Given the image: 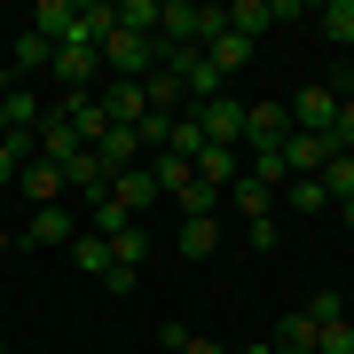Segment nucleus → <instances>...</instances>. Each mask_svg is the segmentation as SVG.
<instances>
[{
  "label": "nucleus",
  "mask_w": 354,
  "mask_h": 354,
  "mask_svg": "<svg viewBox=\"0 0 354 354\" xmlns=\"http://www.w3.org/2000/svg\"><path fill=\"white\" fill-rule=\"evenodd\" d=\"M283 111H291V134H330V127H339V87L315 79V87H299Z\"/></svg>",
  "instance_id": "obj_1"
},
{
  "label": "nucleus",
  "mask_w": 354,
  "mask_h": 354,
  "mask_svg": "<svg viewBox=\"0 0 354 354\" xmlns=\"http://www.w3.org/2000/svg\"><path fill=\"white\" fill-rule=\"evenodd\" d=\"M102 71H118V79H150V71H158V39L111 24V39H102Z\"/></svg>",
  "instance_id": "obj_2"
},
{
  "label": "nucleus",
  "mask_w": 354,
  "mask_h": 354,
  "mask_svg": "<svg viewBox=\"0 0 354 354\" xmlns=\"http://www.w3.org/2000/svg\"><path fill=\"white\" fill-rule=\"evenodd\" d=\"M48 79H55L64 95H102V48H55Z\"/></svg>",
  "instance_id": "obj_3"
},
{
  "label": "nucleus",
  "mask_w": 354,
  "mask_h": 354,
  "mask_svg": "<svg viewBox=\"0 0 354 354\" xmlns=\"http://www.w3.org/2000/svg\"><path fill=\"white\" fill-rule=\"evenodd\" d=\"M197 127L213 150H244V102L236 95H213V102H197Z\"/></svg>",
  "instance_id": "obj_4"
},
{
  "label": "nucleus",
  "mask_w": 354,
  "mask_h": 354,
  "mask_svg": "<svg viewBox=\"0 0 354 354\" xmlns=\"http://www.w3.org/2000/svg\"><path fill=\"white\" fill-rule=\"evenodd\" d=\"M283 142H291L283 102H244V150H283Z\"/></svg>",
  "instance_id": "obj_5"
},
{
  "label": "nucleus",
  "mask_w": 354,
  "mask_h": 354,
  "mask_svg": "<svg viewBox=\"0 0 354 354\" xmlns=\"http://www.w3.org/2000/svg\"><path fill=\"white\" fill-rule=\"evenodd\" d=\"M95 102H102V118H111V127H142V118H150V95H142V79H111Z\"/></svg>",
  "instance_id": "obj_6"
},
{
  "label": "nucleus",
  "mask_w": 354,
  "mask_h": 354,
  "mask_svg": "<svg viewBox=\"0 0 354 354\" xmlns=\"http://www.w3.org/2000/svg\"><path fill=\"white\" fill-rule=\"evenodd\" d=\"M330 158H339V142H330V134H291V142H283V165H291V181H315Z\"/></svg>",
  "instance_id": "obj_7"
},
{
  "label": "nucleus",
  "mask_w": 354,
  "mask_h": 354,
  "mask_svg": "<svg viewBox=\"0 0 354 354\" xmlns=\"http://www.w3.org/2000/svg\"><path fill=\"white\" fill-rule=\"evenodd\" d=\"M111 181H118V174H111L95 150H79V158L64 165V189H71V197H87V205H102V197H111Z\"/></svg>",
  "instance_id": "obj_8"
},
{
  "label": "nucleus",
  "mask_w": 354,
  "mask_h": 354,
  "mask_svg": "<svg viewBox=\"0 0 354 354\" xmlns=\"http://www.w3.org/2000/svg\"><path fill=\"white\" fill-rule=\"evenodd\" d=\"M79 236V221L64 213V205H39V213L24 221V244H39V252H55V244H71Z\"/></svg>",
  "instance_id": "obj_9"
},
{
  "label": "nucleus",
  "mask_w": 354,
  "mask_h": 354,
  "mask_svg": "<svg viewBox=\"0 0 354 354\" xmlns=\"http://www.w3.org/2000/svg\"><path fill=\"white\" fill-rule=\"evenodd\" d=\"M16 189L32 197V213H39V205H64V165H48V158H32L24 174H16Z\"/></svg>",
  "instance_id": "obj_10"
},
{
  "label": "nucleus",
  "mask_w": 354,
  "mask_h": 354,
  "mask_svg": "<svg viewBox=\"0 0 354 354\" xmlns=\"http://www.w3.org/2000/svg\"><path fill=\"white\" fill-rule=\"evenodd\" d=\"M79 150H87V142H79V134H71V118H55V111H48V118H39V158H48V165H71Z\"/></svg>",
  "instance_id": "obj_11"
},
{
  "label": "nucleus",
  "mask_w": 354,
  "mask_h": 354,
  "mask_svg": "<svg viewBox=\"0 0 354 354\" xmlns=\"http://www.w3.org/2000/svg\"><path fill=\"white\" fill-rule=\"evenodd\" d=\"M205 64H213L221 79H236L244 64H252V39H244V32H221V39H205Z\"/></svg>",
  "instance_id": "obj_12"
},
{
  "label": "nucleus",
  "mask_w": 354,
  "mask_h": 354,
  "mask_svg": "<svg viewBox=\"0 0 354 354\" xmlns=\"http://www.w3.org/2000/svg\"><path fill=\"white\" fill-rule=\"evenodd\" d=\"M71 24H79V0H39V8H32V32L55 39V48L71 39Z\"/></svg>",
  "instance_id": "obj_13"
},
{
  "label": "nucleus",
  "mask_w": 354,
  "mask_h": 354,
  "mask_svg": "<svg viewBox=\"0 0 354 354\" xmlns=\"http://www.w3.org/2000/svg\"><path fill=\"white\" fill-rule=\"evenodd\" d=\"M39 158V134H0V197L16 189V174Z\"/></svg>",
  "instance_id": "obj_14"
},
{
  "label": "nucleus",
  "mask_w": 354,
  "mask_h": 354,
  "mask_svg": "<svg viewBox=\"0 0 354 354\" xmlns=\"http://www.w3.org/2000/svg\"><path fill=\"white\" fill-rule=\"evenodd\" d=\"M102 244H111V268H118V276H142V260H150V236H142V221H134V228H118V236H102Z\"/></svg>",
  "instance_id": "obj_15"
},
{
  "label": "nucleus",
  "mask_w": 354,
  "mask_h": 354,
  "mask_svg": "<svg viewBox=\"0 0 354 354\" xmlns=\"http://www.w3.org/2000/svg\"><path fill=\"white\" fill-rule=\"evenodd\" d=\"M111 197H118V205H127V221H134V213H150V205H158V181H150V174H142V165H127V174H118V181H111Z\"/></svg>",
  "instance_id": "obj_16"
},
{
  "label": "nucleus",
  "mask_w": 354,
  "mask_h": 354,
  "mask_svg": "<svg viewBox=\"0 0 354 354\" xmlns=\"http://www.w3.org/2000/svg\"><path fill=\"white\" fill-rule=\"evenodd\" d=\"M95 158L111 165V174H127V165H142V134H134V127H111V134L95 142Z\"/></svg>",
  "instance_id": "obj_17"
},
{
  "label": "nucleus",
  "mask_w": 354,
  "mask_h": 354,
  "mask_svg": "<svg viewBox=\"0 0 354 354\" xmlns=\"http://www.w3.org/2000/svg\"><path fill=\"white\" fill-rule=\"evenodd\" d=\"M315 181H323V197H330V213H339V205H354V150H339V158H330V165H323Z\"/></svg>",
  "instance_id": "obj_18"
},
{
  "label": "nucleus",
  "mask_w": 354,
  "mask_h": 354,
  "mask_svg": "<svg viewBox=\"0 0 354 354\" xmlns=\"http://www.w3.org/2000/svg\"><path fill=\"white\" fill-rule=\"evenodd\" d=\"M71 268H79V276H111V244H102L95 228H79V236H71Z\"/></svg>",
  "instance_id": "obj_19"
},
{
  "label": "nucleus",
  "mask_w": 354,
  "mask_h": 354,
  "mask_svg": "<svg viewBox=\"0 0 354 354\" xmlns=\"http://www.w3.org/2000/svg\"><path fill=\"white\" fill-rule=\"evenodd\" d=\"M268 346H276V354H315V323H307L299 307H291V315L276 323V339H268Z\"/></svg>",
  "instance_id": "obj_20"
},
{
  "label": "nucleus",
  "mask_w": 354,
  "mask_h": 354,
  "mask_svg": "<svg viewBox=\"0 0 354 354\" xmlns=\"http://www.w3.org/2000/svg\"><path fill=\"white\" fill-rule=\"evenodd\" d=\"M315 32L339 39V48H354V0H323V8H315Z\"/></svg>",
  "instance_id": "obj_21"
},
{
  "label": "nucleus",
  "mask_w": 354,
  "mask_h": 354,
  "mask_svg": "<svg viewBox=\"0 0 354 354\" xmlns=\"http://www.w3.org/2000/svg\"><path fill=\"white\" fill-rule=\"evenodd\" d=\"M48 64H55V39H39L24 24V32H16V79H24V71H48Z\"/></svg>",
  "instance_id": "obj_22"
},
{
  "label": "nucleus",
  "mask_w": 354,
  "mask_h": 354,
  "mask_svg": "<svg viewBox=\"0 0 354 354\" xmlns=\"http://www.w3.org/2000/svg\"><path fill=\"white\" fill-rule=\"evenodd\" d=\"M276 213H330V197H323V181H283Z\"/></svg>",
  "instance_id": "obj_23"
},
{
  "label": "nucleus",
  "mask_w": 354,
  "mask_h": 354,
  "mask_svg": "<svg viewBox=\"0 0 354 354\" xmlns=\"http://www.w3.org/2000/svg\"><path fill=\"white\" fill-rule=\"evenodd\" d=\"M111 24H118V32H142V39H150V32H158V0H118V8H111Z\"/></svg>",
  "instance_id": "obj_24"
},
{
  "label": "nucleus",
  "mask_w": 354,
  "mask_h": 354,
  "mask_svg": "<svg viewBox=\"0 0 354 354\" xmlns=\"http://www.w3.org/2000/svg\"><path fill=\"white\" fill-rule=\"evenodd\" d=\"M221 244V221H181V260H213Z\"/></svg>",
  "instance_id": "obj_25"
},
{
  "label": "nucleus",
  "mask_w": 354,
  "mask_h": 354,
  "mask_svg": "<svg viewBox=\"0 0 354 354\" xmlns=\"http://www.w3.org/2000/svg\"><path fill=\"white\" fill-rule=\"evenodd\" d=\"M228 197H236L244 221H268V213H276V189H260V181H244V174H236V189H228Z\"/></svg>",
  "instance_id": "obj_26"
},
{
  "label": "nucleus",
  "mask_w": 354,
  "mask_h": 354,
  "mask_svg": "<svg viewBox=\"0 0 354 354\" xmlns=\"http://www.w3.org/2000/svg\"><path fill=\"white\" fill-rule=\"evenodd\" d=\"M228 32L260 39V32H268V0H228Z\"/></svg>",
  "instance_id": "obj_27"
},
{
  "label": "nucleus",
  "mask_w": 354,
  "mask_h": 354,
  "mask_svg": "<svg viewBox=\"0 0 354 354\" xmlns=\"http://www.w3.org/2000/svg\"><path fill=\"white\" fill-rule=\"evenodd\" d=\"M158 339H165V354H228L221 339H197V330H181V323H165Z\"/></svg>",
  "instance_id": "obj_28"
},
{
  "label": "nucleus",
  "mask_w": 354,
  "mask_h": 354,
  "mask_svg": "<svg viewBox=\"0 0 354 354\" xmlns=\"http://www.w3.org/2000/svg\"><path fill=\"white\" fill-rule=\"evenodd\" d=\"M87 228H95V236H118V228H134V221H127L118 197H102V205H87Z\"/></svg>",
  "instance_id": "obj_29"
},
{
  "label": "nucleus",
  "mask_w": 354,
  "mask_h": 354,
  "mask_svg": "<svg viewBox=\"0 0 354 354\" xmlns=\"http://www.w3.org/2000/svg\"><path fill=\"white\" fill-rule=\"evenodd\" d=\"M299 315L315 323V330H330V323H346V299H339V291H315V299H307Z\"/></svg>",
  "instance_id": "obj_30"
},
{
  "label": "nucleus",
  "mask_w": 354,
  "mask_h": 354,
  "mask_svg": "<svg viewBox=\"0 0 354 354\" xmlns=\"http://www.w3.org/2000/svg\"><path fill=\"white\" fill-rule=\"evenodd\" d=\"M315 354H354V323H330V330H315Z\"/></svg>",
  "instance_id": "obj_31"
},
{
  "label": "nucleus",
  "mask_w": 354,
  "mask_h": 354,
  "mask_svg": "<svg viewBox=\"0 0 354 354\" xmlns=\"http://www.w3.org/2000/svg\"><path fill=\"white\" fill-rule=\"evenodd\" d=\"M339 150H354V87H339V127H330Z\"/></svg>",
  "instance_id": "obj_32"
},
{
  "label": "nucleus",
  "mask_w": 354,
  "mask_h": 354,
  "mask_svg": "<svg viewBox=\"0 0 354 354\" xmlns=\"http://www.w3.org/2000/svg\"><path fill=\"white\" fill-rule=\"evenodd\" d=\"M330 87H354V48H346V71H339V79H330Z\"/></svg>",
  "instance_id": "obj_33"
},
{
  "label": "nucleus",
  "mask_w": 354,
  "mask_h": 354,
  "mask_svg": "<svg viewBox=\"0 0 354 354\" xmlns=\"http://www.w3.org/2000/svg\"><path fill=\"white\" fill-rule=\"evenodd\" d=\"M228 354H276V346H268V339H252V346H228Z\"/></svg>",
  "instance_id": "obj_34"
},
{
  "label": "nucleus",
  "mask_w": 354,
  "mask_h": 354,
  "mask_svg": "<svg viewBox=\"0 0 354 354\" xmlns=\"http://www.w3.org/2000/svg\"><path fill=\"white\" fill-rule=\"evenodd\" d=\"M8 79H16V71H0V87H8ZM0 134H8V111H0Z\"/></svg>",
  "instance_id": "obj_35"
},
{
  "label": "nucleus",
  "mask_w": 354,
  "mask_h": 354,
  "mask_svg": "<svg viewBox=\"0 0 354 354\" xmlns=\"http://www.w3.org/2000/svg\"><path fill=\"white\" fill-rule=\"evenodd\" d=\"M339 221H346V228H354V205H339Z\"/></svg>",
  "instance_id": "obj_36"
},
{
  "label": "nucleus",
  "mask_w": 354,
  "mask_h": 354,
  "mask_svg": "<svg viewBox=\"0 0 354 354\" xmlns=\"http://www.w3.org/2000/svg\"><path fill=\"white\" fill-rule=\"evenodd\" d=\"M0 252H8V228H0Z\"/></svg>",
  "instance_id": "obj_37"
},
{
  "label": "nucleus",
  "mask_w": 354,
  "mask_h": 354,
  "mask_svg": "<svg viewBox=\"0 0 354 354\" xmlns=\"http://www.w3.org/2000/svg\"><path fill=\"white\" fill-rule=\"evenodd\" d=\"M0 354H16V346H0Z\"/></svg>",
  "instance_id": "obj_38"
},
{
  "label": "nucleus",
  "mask_w": 354,
  "mask_h": 354,
  "mask_svg": "<svg viewBox=\"0 0 354 354\" xmlns=\"http://www.w3.org/2000/svg\"><path fill=\"white\" fill-rule=\"evenodd\" d=\"M0 346H8V339H0Z\"/></svg>",
  "instance_id": "obj_39"
}]
</instances>
